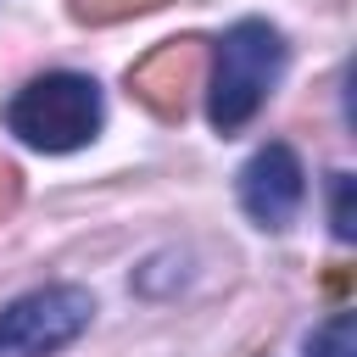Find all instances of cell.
Masks as SVG:
<instances>
[{
    "label": "cell",
    "instance_id": "cell-1",
    "mask_svg": "<svg viewBox=\"0 0 357 357\" xmlns=\"http://www.w3.org/2000/svg\"><path fill=\"white\" fill-rule=\"evenodd\" d=\"M284 73V33L262 17H240L212 56V84H206V117L218 134H240L262 100L273 95Z\"/></svg>",
    "mask_w": 357,
    "mask_h": 357
},
{
    "label": "cell",
    "instance_id": "cell-2",
    "mask_svg": "<svg viewBox=\"0 0 357 357\" xmlns=\"http://www.w3.org/2000/svg\"><path fill=\"white\" fill-rule=\"evenodd\" d=\"M6 128L33 151H78L100 134V84L84 73H39L6 100Z\"/></svg>",
    "mask_w": 357,
    "mask_h": 357
},
{
    "label": "cell",
    "instance_id": "cell-3",
    "mask_svg": "<svg viewBox=\"0 0 357 357\" xmlns=\"http://www.w3.org/2000/svg\"><path fill=\"white\" fill-rule=\"evenodd\" d=\"M95 318V296L84 284H39L0 307V357H50L73 346Z\"/></svg>",
    "mask_w": 357,
    "mask_h": 357
},
{
    "label": "cell",
    "instance_id": "cell-4",
    "mask_svg": "<svg viewBox=\"0 0 357 357\" xmlns=\"http://www.w3.org/2000/svg\"><path fill=\"white\" fill-rule=\"evenodd\" d=\"M301 201H307V173H301V162H296L290 145L273 139V145H262L240 167V206H245V218L257 229H268V234L290 229L296 212H301Z\"/></svg>",
    "mask_w": 357,
    "mask_h": 357
},
{
    "label": "cell",
    "instance_id": "cell-5",
    "mask_svg": "<svg viewBox=\"0 0 357 357\" xmlns=\"http://www.w3.org/2000/svg\"><path fill=\"white\" fill-rule=\"evenodd\" d=\"M195 67H201L195 39H173V45H162L156 56H145L139 67H128V89H134L151 112L178 117V112H184V89L195 84Z\"/></svg>",
    "mask_w": 357,
    "mask_h": 357
},
{
    "label": "cell",
    "instance_id": "cell-6",
    "mask_svg": "<svg viewBox=\"0 0 357 357\" xmlns=\"http://www.w3.org/2000/svg\"><path fill=\"white\" fill-rule=\"evenodd\" d=\"M307 357H357V324H351V312L324 318L307 335Z\"/></svg>",
    "mask_w": 357,
    "mask_h": 357
},
{
    "label": "cell",
    "instance_id": "cell-7",
    "mask_svg": "<svg viewBox=\"0 0 357 357\" xmlns=\"http://www.w3.org/2000/svg\"><path fill=\"white\" fill-rule=\"evenodd\" d=\"M329 218H335V240H351L357 234V218H351V173H335L329 178Z\"/></svg>",
    "mask_w": 357,
    "mask_h": 357
},
{
    "label": "cell",
    "instance_id": "cell-8",
    "mask_svg": "<svg viewBox=\"0 0 357 357\" xmlns=\"http://www.w3.org/2000/svg\"><path fill=\"white\" fill-rule=\"evenodd\" d=\"M145 6H162V0H73V17L112 22V17H128V11H145Z\"/></svg>",
    "mask_w": 357,
    "mask_h": 357
},
{
    "label": "cell",
    "instance_id": "cell-9",
    "mask_svg": "<svg viewBox=\"0 0 357 357\" xmlns=\"http://www.w3.org/2000/svg\"><path fill=\"white\" fill-rule=\"evenodd\" d=\"M17 195H22V184H17V167H11V162H0V218L17 206Z\"/></svg>",
    "mask_w": 357,
    "mask_h": 357
}]
</instances>
